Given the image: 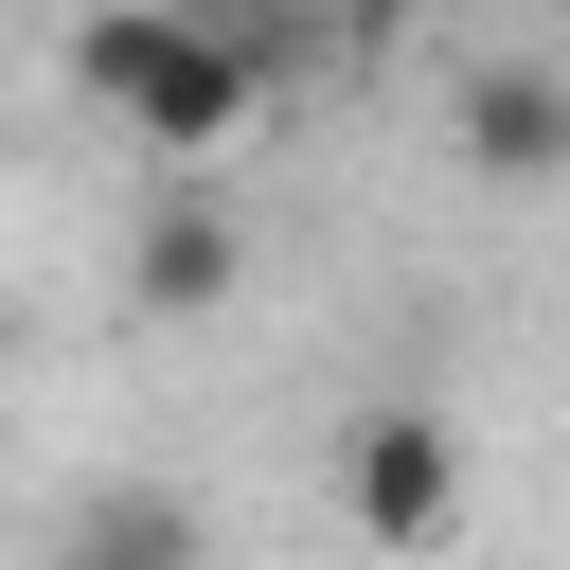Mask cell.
Returning <instances> with one entry per match:
<instances>
[{
  "label": "cell",
  "mask_w": 570,
  "mask_h": 570,
  "mask_svg": "<svg viewBox=\"0 0 570 570\" xmlns=\"http://www.w3.org/2000/svg\"><path fill=\"white\" fill-rule=\"evenodd\" d=\"M71 89H89L125 142L214 160V142L267 107V36H232L214 0H89V18H71Z\"/></svg>",
  "instance_id": "obj_1"
},
{
  "label": "cell",
  "mask_w": 570,
  "mask_h": 570,
  "mask_svg": "<svg viewBox=\"0 0 570 570\" xmlns=\"http://www.w3.org/2000/svg\"><path fill=\"white\" fill-rule=\"evenodd\" d=\"M338 18H410V0H338Z\"/></svg>",
  "instance_id": "obj_6"
},
{
  "label": "cell",
  "mask_w": 570,
  "mask_h": 570,
  "mask_svg": "<svg viewBox=\"0 0 570 570\" xmlns=\"http://www.w3.org/2000/svg\"><path fill=\"white\" fill-rule=\"evenodd\" d=\"M232 267H249V232H232L214 196H160V214L125 232V285H142V321H214V303H232Z\"/></svg>",
  "instance_id": "obj_4"
},
{
  "label": "cell",
  "mask_w": 570,
  "mask_h": 570,
  "mask_svg": "<svg viewBox=\"0 0 570 570\" xmlns=\"http://www.w3.org/2000/svg\"><path fill=\"white\" fill-rule=\"evenodd\" d=\"M445 125H463V160H481V178H570V89H552V71H517V53H499V71H463V107H445Z\"/></svg>",
  "instance_id": "obj_5"
},
{
  "label": "cell",
  "mask_w": 570,
  "mask_h": 570,
  "mask_svg": "<svg viewBox=\"0 0 570 570\" xmlns=\"http://www.w3.org/2000/svg\"><path fill=\"white\" fill-rule=\"evenodd\" d=\"M338 517H356V552H445L463 534V428L445 410H356L338 428Z\"/></svg>",
  "instance_id": "obj_2"
},
{
  "label": "cell",
  "mask_w": 570,
  "mask_h": 570,
  "mask_svg": "<svg viewBox=\"0 0 570 570\" xmlns=\"http://www.w3.org/2000/svg\"><path fill=\"white\" fill-rule=\"evenodd\" d=\"M36 570H214V534H196V499L178 481H89L71 517H53V552Z\"/></svg>",
  "instance_id": "obj_3"
}]
</instances>
